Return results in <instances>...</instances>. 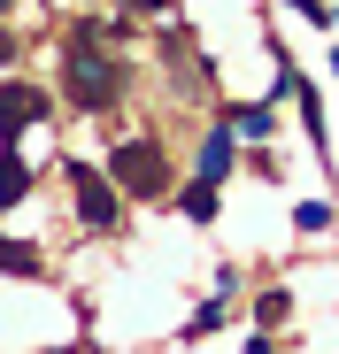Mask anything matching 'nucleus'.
Masks as SVG:
<instances>
[{"instance_id":"nucleus-5","label":"nucleus","mask_w":339,"mask_h":354,"mask_svg":"<svg viewBox=\"0 0 339 354\" xmlns=\"http://www.w3.org/2000/svg\"><path fill=\"white\" fill-rule=\"evenodd\" d=\"M178 208H185L193 223H216V177H201V185H185V193H178Z\"/></svg>"},{"instance_id":"nucleus-6","label":"nucleus","mask_w":339,"mask_h":354,"mask_svg":"<svg viewBox=\"0 0 339 354\" xmlns=\"http://www.w3.org/2000/svg\"><path fill=\"white\" fill-rule=\"evenodd\" d=\"M24 193H31V169H24L16 154H0V208H16Z\"/></svg>"},{"instance_id":"nucleus-8","label":"nucleus","mask_w":339,"mask_h":354,"mask_svg":"<svg viewBox=\"0 0 339 354\" xmlns=\"http://www.w3.org/2000/svg\"><path fill=\"white\" fill-rule=\"evenodd\" d=\"M0 270H8V277H39V254L16 247V239H0Z\"/></svg>"},{"instance_id":"nucleus-10","label":"nucleus","mask_w":339,"mask_h":354,"mask_svg":"<svg viewBox=\"0 0 339 354\" xmlns=\"http://www.w3.org/2000/svg\"><path fill=\"white\" fill-rule=\"evenodd\" d=\"M0 8H8V0H0Z\"/></svg>"},{"instance_id":"nucleus-3","label":"nucleus","mask_w":339,"mask_h":354,"mask_svg":"<svg viewBox=\"0 0 339 354\" xmlns=\"http://www.w3.org/2000/svg\"><path fill=\"white\" fill-rule=\"evenodd\" d=\"M39 115H46V93L39 85H24V77H8V85H0V139H24V124H39Z\"/></svg>"},{"instance_id":"nucleus-1","label":"nucleus","mask_w":339,"mask_h":354,"mask_svg":"<svg viewBox=\"0 0 339 354\" xmlns=\"http://www.w3.org/2000/svg\"><path fill=\"white\" fill-rule=\"evenodd\" d=\"M108 177H116L124 193H139V201H162V193H170V169H162V147H154V139L108 147Z\"/></svg>"},{"instance_id":"nucleus-7","label":"nucleus","mask_w":339,"mask_h":354,"mask_svg":"<svg viewBox=\"0 0 339 354\" xmlns=\"http://www.w3.org/2000/svg\"><path fill=\"white\" fill-rule=\"evenodd\" d=\"M223 169H232V124L208 131V147H201V177H223Z\"/></svg>"},{"instance_id":"nucleus-9","label":"nucleus","mask_w":339,"mask_h":354,"mask_svg":"<svg viewBox=\"0 0 339 354\" xmlns=\"http://www.w3.org/2000/svg\"><path fill=\"white\" fill-rule=\"evenodd\" d=\"M286 8H301V16L324 24V31H339V8H331V0H286Z\"/></svg>"},{"instance_id":"nucleus-2","label":"nucleus","mask_w":339,"mask_h":354,"mask_svg":"<svg viewBox=\"0 0 339 354\" xmlns=\"http://www.w3.org/2000/svg\"><path fill=\"white\" fill-rule=\"evenodd\" d=\"M116 93H124V70L100 62L93 46H77V54H70V100H77V108H108Z\"/></svg>"},{"instance_id":"nucleus-4","label":"nucleus","mask_w":339,"mask_h":354,"mask_svg":"<svg viewBox=\"0 0 339 354\" xmlns=\"http://www.w3.org/2000/svg\"><path fill=\"white\" fill-rule=\"evenodd\" d=\"M70 185H77V216L100 231V223H116V177H100V169H70Z\"/></svg>"}]
</instances>
